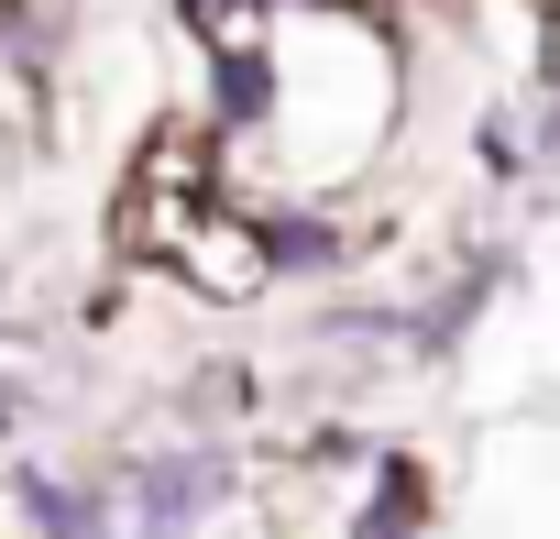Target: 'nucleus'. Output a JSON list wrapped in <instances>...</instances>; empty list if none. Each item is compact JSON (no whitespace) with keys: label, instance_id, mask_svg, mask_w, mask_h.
I'll return each mask as SVG.
<instances>
[{"label":"nucleus","instance_id":"nucleus-1","mask_svg":"<svg viewBox=\"0 0 560 539\" xmlns=\"http://www.w3.org/2000/svg\"><path fill=\"white\" fill-rule=\"evenodd\" d=\"M231 495V462L209 451V440H187V451H154L143 473H132V539H198V517Z\"/></svg>","mask_w":560,"mask_h":539},{"label":"nucleus","instance_id":"nucleus-4","mask_svg":"<svg viewBox=\"0 0 560 539\" xmlns=\"http://www.w3.org/2000/svg\"><path fill=\"white\" fill-rule=\"evenodd\" d=\"M12 408H23V397H12V386H0V440H12Z\"/></svg>","mask_w":560,"mask_h":539},{"label":"nucleus","instance_id":"nucleus-3","mask_svg":"<svg viewBox=\"0 0 560 539\" xmlns=\"http://www.w3.org/2000/svg\"><path fill=\"white\" fill-rule=\"evenodd\" d=\"M418 517H429V473L396 451L385 473H374V495H363V517H352V539H418Z\"/></svg>","mask_w":560,"mask_h":539},{"label":"nucleus","instance_id":"nucleus-2","mask_svg":"<svg viewBox=\"0 0 560 539\" xmlns=\"http://www.w3.org/2000/svg\"><path fill=\"white\" fill-rule=\"evenodd\" d=\"M23 517H34V539H110V495L100 484H56V473H34L23 462Z\"/></svg>","mask_w":560,"mask_h":539}]
</instances>
